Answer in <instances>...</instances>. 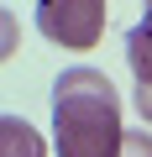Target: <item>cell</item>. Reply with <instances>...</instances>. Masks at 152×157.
<instances>
[{
  "mask_svg": "<svg viewBox=\"0 0 152 157\" xmlns=\"http://www.w3.org/2000/svg\"><path fill=\"white\" fill-rule=\"evenodd\" d=\"M121 94L100 68H63L53 78V147L58 157H121Z\"/></svg>",
  "mask_w": 152,
  "mask_h": 157,
  "instance_id": "6da1fadb",
  "label": "cell"
},
{
  "mask_svg": "<svg viewBox=\"0 0 152 157\" xmlns=\"http://www.w3.org/2000/svg\"><path fill=\"white\" fill-rule=\"evenodd\" d=\"M37 32L58 47L84 52L105 32V6L100 0H47V6H37Z\"/></svg>",
  "mask_w": 152,
  "mask_h": 157,
  "instance_id": "7a4b0ae2",
  "label": "cell"
},
{
  "mask_svg": "<svg viewBox=\"0 0 152 157\" xmlns=\"http://www.w3.org/2000/svg\"><path fill=\"white\" fill-rule=\"evenodd\" d=\"M126 63H131L136 89H152V6H147V16L126 32Z\"/></svg>",
  "mask_w": 152,
  "mask_h": 157,
  "instance_id": "3957f363",
  "label": "cell"
},
{
  "mask_svg": "<svg viewBox=\"0 0 152 157\" xmlns=\"http://www.w3.org/2000/svg\"><path fill=\"white\" fill-rule=\"evenodd\" d=\"M0 157H47V147L21 115H6L0 121Z\"/></svg>",
  "mask_w": 152,
  "mask_h": 157,
  "instance_id": "277c9868",
  "label": "cell"
},
{
  "mask_svg": "<svg viewBox=\"0 0 152 157\" xmlns=\"http://www.w3.org/2000/svg\"><path fill=\"white\" fill-rule=\"evenodd\" d=\"M121 157H152V131H126Z\"/></svg>",
  "mask_w": 152,
  "mask_h": 157,
  "instance_id": "5b68a950",
  "label": "cell"
},
{
  "mask_svg": "<svg viewBox=\"0 0 152 157\" xmlns=\"http://www.w3.org/2000/svg\"><path fill=\"white\" fill-rule=\"evenodd\" d=\"M136 110H142V121L152 126V89H136Z\"/></svg>",
  "mask_w": 152,
  "mask_h": 157,
  "instance_id": "8992f818",
  "label": "cell"
}]
</instances>
